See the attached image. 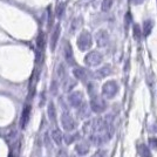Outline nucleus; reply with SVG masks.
I'll return each mask as SVG.
<instances>
[{
	"instance_id": "f257e3e1",
	"label": "nucleus",
	"mask_w": 157,
	"mask_h": 157,
	"mask_svg": "<svg viewBox=\"0 0 157 157\" xmlns=\"http://www.w3.org/2000/svg\"><path fill=\"white\" fill-rule=\"evenodd\" d=\"M92 45H93V38L89 32L85 31V32H82L80 35H78V47L80 51L86 52V51H88V49L92 47Z\"/></svg>"
},
{
	"instance_id": "f03ea898",
	"label": "nucleus",
	"mask_w": 157,
	"mask_h": 157,
	"mask_svg": "<svg viewBox=\"0 0 157 157\" xmlns=\"http://www.w3.org/2000/svg\"><path fill=\"white\" fill-rule=\"evenodd\" d=\"M117 90H118V86L116 85V82H114V81H108L107 83L103 85L102 94H103L105 98H113L115 95H116Z\"/></svg>"
},
{
	"instance_id": "7ed1b4c3",
	"label": "nucleus",
	"mask_w": 157,
	"mask_h": 157,
	"mask_svg": "<svg viewBox=\"0 0 157 157\" xmlns=\"http://www.w3.org/2000/svg\"><path fill=\"white\" fill-rule=\"evenodd\" d=\"M85 62H86V65L90 66V67L98 66L102 62V55H101V53L96 52V51L88 53L85 58Z\"/></svg>"
},
{
	"instance_id": "20e7f679",
	"label": "nucleus",
	"mask_w": 157,
	"mask_h": 157,
	"mask_svg": "<svg viewBox=\"0 0 157 157\" xmlns=\"http://www.w3.org/2000/svg\"><path fill=\"white\" fill-rule=\"evenodd\" d=\"M95 39H96V44H98V47H105L109 42V35L105 31L101 29L96 33Z\"/></svg>"
},
{
	"instance_id": "39448f33",
	"label": "nucleus",
	"mask_w": 157,
	"mask_h": 157,
	"mask_svg": "<svg viewBox=\"0 0 157 157\" xmlns=\"http://www.w3.org/2000/svg\"><path fill=\"white\" fill-rule=\"evenodd\" d=\"M65 58L66 61L69 63V65H74V55H73V49L72 46L69 42H66L65 44Z\"/></svg>"
},
{
	"instance_id": "423d86ee",
	"label": "nucleus",
	"mask_w": 157,
	"mask_h": 157,
	"mask_svg": "<svg viewBox=\"0 0 157 157\" xmlns=\"http://www.w3.org/2000/svg\"><path fill=\"white\" fill-rule=\"evenodd\" d=\"M92 107H93V110L103 111L105 109V100H102V98H95L92 101Z\"/></svg>"
},
{
	"instance_id": "0eeeda50",
	"label": "nucleus",
	"mask_w": 157,
	"mask_h": 157,
	"mask_svg": "<svg viewBox=\"0 0 157 157\" xmlns=\"http://www.w3.org/2000/svg\"><path fill=\"white\" fill-rule=\"evenodd\" d=\"M60 31H61L60 25H56V27H55V29H54V32H53V34H52V38H51V49H52V51L55 49L56 42H58L59 36H60Z\"/></svg>"
},
{
	"instance_id": "6e6552de",
	"label": "nucleus",
	"mask_w": 157,
	"mask_h": 157,
	"mask_svg": "<svg viewBox=\"0 0 157 157\" xmlns=\"http://www.w3.org/2000/svg\"><path fill=\"white\" fill-rule=\"evenodd\" d=\"M45 45H46V36H45V33L40 32V34L38 35V39H36V47H38L39 53H42V51L45 49Z\"/></svg>"
},
{
	"instance_id": "1a4fd4ad",
	"label": "nucleus",
	"mask_w": 157,
	"mask_h": 157,
	"mask_svg": "<svg viewBox=\"0 0 157 157\" xmlns=\"http://www.w3.org/2000/svg\"><path fill=\"white\" fill-rule=\"evenodd\" d=\"M152 27H154V22H152V20H145V21L143 22V31H142V35H144V36L150 35L151 31H152Z\"/></svg>"
},
{
	"instance_id": "9d476101",
	"label": "nucleus",
	"mask_w": 157,
	"mask_h": 157,
	"mask_svg": "<svg viewBox=\"0 0 157 157\" xmlns=\"http://www.w3.org/2000/svg\"><path fill=\"white\" fill-rule=\"evenodd\" d=\"M74 74L80 80H85L86 76H87V73H86V71L83 68H76V69H74Z\"/></svg>"
},
{
	"instance_id": "9b49d317",
	"label": "nucleus",
	"mask_w": 157,
	"mask_h": 157,
	"mask_svg": "<svg viewBox=\"0 0 157 157\" xmlns=\"http://www.w3.org/2000/svg\"><path fill=\"white\" fill-rule=\"evenodd\" d=\"M142 38V31L138 25H134V39L136 41H140Z\"/></svg>"
},
{
	"instance_id": "f8f14e48",
	"label": "nucleus",
	"mask_w": 157,
	"mask_h": 157,
	"mask_svg": "<svg viewBox=\"0 0 157 157\" xmlns=\"http://www.w3.org/2000/svg\"><path fill=\"white\" fill-rule=\"evenodd\" d=\"M109 74H110V66H105L103 68L98 69V76L100 78H105Z\"/></svg>"
},
{
	"instance_id": "ddd939ff",
	"label": "nucleus",
	"mask_w": 157,
	"mask_h": 157,
	"mask_svg": "<svg viewBox=\"0 0 157 157\" xmlns=\"http://www.w3.org/2000/svg\"><path fill=\"white\" fill-rule=\"evenodd\" d=\"M65 8H66L65 2H61L59 6L56 7V17H58V18H61V17H62V14L65 12Z\"/></svg>"
},
{
	"instance_id": "4468645a",
	"label": "nucleus",
	"mask_w": 157,
	"mask_h": 157,
	"mask_svg": "<svg viewBox=\"0 0 157 157\" xmlns=\"http://www.w3.org/2000/svg\"><path fill=\"white\" fill-rule=\"evenodd\" d=\"M111 5H113V0H103V2H102V11L103 12L109 11Z\"/></svg>"
},
{
	"instance_id": "2eb2a0df",
	"label": "nucleus",
	"mask_w": 157,
	"mask_h": 157,
	"mask_svg": "<svg viewBox=\"0 0 157 157\" xmlns=\"http://www.w3.org/2000/svg\"><path fill=\"white\" fill-rule=\"evenodd\" d=\"M80 21H81V19H75L73 20L72 22V27H71V32L74 33L76 29L78 28V26H80Z\"/></svg>"
},
{
	"instance_id": "dca6fc26",
	"label": "nucleus",
	"mask_w": 157,
	"mask_h": 157,
	"mask_svg": "<svg viewBox=\"0 0 157 157\" xmlns=\"http://www.w3.org/2000/svg\"><path fill=\"white\" fill-rule=\"evenodd\" d=\"M130 19H131V17H130V14L128 13L127 14V19H125V28H128V26H129V22H130Z\"/></svg>"
},
{
	"instance_id": "f3484780",
	"label": "nucleus",
	"mask_w": 157,
	"mask_h": 157,
	"mask_svg": "<svg viewBox=\"0 0 157 157\" xmlns=\"http://www.w3.org/2000/svg\"><path fill=\"white\" fill-rule=\"evenodd\" d=\"M131 1H132L135 5H140V4H142V2H143L144 0H131Z\"/></svg>"
}]
</instances>
